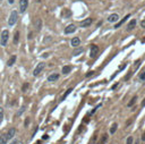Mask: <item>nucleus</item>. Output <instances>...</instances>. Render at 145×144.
I'll return each mask as SVG.
<instances>
[{"label":"nucleus","instance_id":"obj_1","mask_svg":"<svg viewBox=\"0 0 145 144\" xmlns=\"http://www.w3.org/2000/svg\"><path fill=\"white\" fill-rule=\"evenodd\" d=\"M8 39H9V31L8 30H4L1 33V38H0V44L2 47H6L8 43Z\"/></svg>","mask_w":145,"mask_h":144},{"label":"nucleus","instance_id":"obj_2","mask_svg":"<svg viewBox=\"0 0 145 144\" xmlns=\"http://www.w3.org/2000/svg\"><path fill=\"white\" fill-rule=\"evenodd\" d=\"M17 19H18V13L16 10H13L10 13V16H9V19H8V24L10 26H14L16 23H17Z\"/></svg>","mask_w":145,"mask_h":144},{"label":"nucleus","instance_id":"obj_3","mask_svg":"<svg viewBox=\"0 0 145 144\" xmlns=\"http://www.w3.org/2000/svg\"><path fill=\"white\" fill-rule=\"evenodd\" d=\"M44 67H45V64H44V62H40V64H38V66L35 67V69H34V72H33V75H34V76L40 75L41 72L44 69Z\"/></svg>","mask_w":145,"mask_h":144},{"label":"nucleus","instance_id":"obj_4","mask_svg":"<svg viewBox=\"0 0 145 144\" xmlns=\"http://www.w3.org/2000/svg\"><path fill=\"white\" fill-rule=\"evenodd\" d=\"M98 52H99V47L96 46V44H92L91 49H90V57L91 58H95Z\"/></svg>","mask_w":145,"mask_h":144},{"label":"nucleus","instance_id":"obj_5","mask_svg":"<svg viewBox=\"0 0 145 144\" xmlns=\"http://www.w3.org/2000/svg\"><path fill=\"white\" fill-rule=\"evenodd\" d=\"M15 134H16V128L15 127H12V128H9L8 129V132H7L6 134V138H7V141H10L12 138L15 136Z\"/></svg>","mask_w":145,"mask_h":144},{"label":"nucleus","instance_id":"obj_6","mask_svg":"<svg viewBox=\"0 0 145 144\" xmlns=\"http://www.w3.org/2000/svg\"><path fill=\"white\" fill-rule=\"evenodd\" d=\"M28 7V0H19V10L20 13H24Z\"/></svg>","mask_w":145,"mask_h":144},{"label":"nucleus","instance_id":"obj_7","mask_svg":"<svg viewBox=\"0 0 145 144\" xmlns=\"http://www.w3.org/2000/svg\"><path fill=\"white\" fill-rule=\"evenodd\" d=\"M75 31H76V26L74 24H70V25H68V26L65 28V33L66 34H71V33H74Z\"/></svg>","mask_w":145,"mask_h":144},{"label":"nucleus","instance_id":"obj_8","mask_svg":"<svg viewBox=\"0 0 145 144\" xmlns=\"http://www.w3.org/2000/svg\"><path fill=\"white\" fill-rule=\"evenodd\" d=\"M92 22H93L92 18H86V19H84V20L81 22V26L82 27H87V26H90V25L92 24Z\"/></svg>","mask_w":145,"mask_h":144},{"label":"nucleus","instance_id":"obj_9","mask_svg":"<svg viewBox=\"0 0 145 144\" xmlns=\"http://www.w3.org/2000/svg\"><path fill=\"white\" fill-rule=\"evenodd\" d=\"M119 18V16H118V14H111L109 17H108V22H110V23H114V22H117Z\"/></svg>","mask_w":145,"mask_h":144},{"label":"nucleus","instance_id":"obj_10","mask_svg":"<svg viewBox=\"0 0 145 144\" xmlns=\"http://www.w3.org/2000/svg\"><path fill=\"white\" fill-rule=\"evenodd\" d=\"M58 78H59V75L57 73H53V74H51L50 76L48 77V81L49 82H56V81H58Z\"/></svg>","mask_w":145,"mask_h":144},{"label":"nucleus","instance_id":"obj_11","mask_svg":"<svg viewBox=\"0 0 145 144\" xmlns=\"http://www.w3.org/2000/svg\"><path fill=\"white\" fill-rule=\"evenodd\" d=\"M135 26H136V19H132L127 25V31H132Z\"/></svg>","mask_w":145,"mask_h":144},{"label":"nucleus","instance_id":"obj_12","mask_svg":"<svg viewBox=\"0 0 145 144\" xmlns=\"http://www.w3.org/2000/svg\"><path fill=\"white\" fill-rule=\"evenodd\" d=\"M71 46L74 47V48H77V47L81 44V40H79V38H74V39L71 40Z\"/></svg>","mask_w":145,"mask_h":144},{"label":"nucleus","instance_id":"obj_13","mask_svg":"<svg viewBox=\"0 0 145 144\" xmlns=\"http://www.w3.org/2000/svg\"><path fill=\"white\" fill-rule=\"evenodd\" d=\"M129 17H130V14H128V15H126V16H125V17H124V18H122V19L120 20L119 23H118V24H117V25H116V28H118V27H120L121 26V25H122V24H124V23H125V22H126L127 20V18H129Z\"/></svg>","mask_w":145,"mask_h":144},{"label":"nucleus","instance_id":"obj_14","mask_svg":"<svg viewBox=\"0 0 145 144\" xmlns=\"http://www.w3.org/2000/svg\"><path fill=\"white\" fill-rule=\"evenodd\" d=\"M15 61H16V56H12L10 58L8 59V61H7V65L9 66V67H12V66L15 64Z\"/></svg>","mask_w":145,"mask_h":144},{"label":"nucleus","instance_id":"obj_15","mask_svg":"<svg viewBox=\"0 0 145 144\" xmlns=\"http://www.w3.org/2000/svg\"><path fill=\"white\" fill-rule=\"evenodd\" d=\"M70 70H71V67H70V66H63V75L69 74Z\"/></svg>","mask_w":145,"mask_h":144},{"label":"nucleus","instance_id":"obj_16","mask_svg":"<svg viewBox=\"0 0 145 144\" xmlns=\"http://www.w3.org/2000/svg\"><path fill=\"white\" fill-rule=\"evenodd\" d=\"M35 27H36V31H40L41 30V27H42V20L38 18V19L35 20Z\"/></svg>","mask_w":145,"mask_h":144},{"label":"nucleus","instance_id":"obj_17","mask_svg":"<svg viewBox=\"0 0 145 144\" xmlns=\"http://www.w3.org/2000/svg\"><path fill=\"white\" fill-rule=\"evenodd\" d=\"M71 91H73V89H68V90L66 91V93H65V94H63V97H61V99H60V100H61V101H63V100H65V99L67 98V97L69 95L70 93H71Z\"/></svg>","mask_w":145,"mask_h":144},{"label":"nucleus","instance_id":"obj_18","mask_svg":"<svg viewBox=\"0 0 145 144\" xmlns=\"http://www.w3.org/2000/svg\"><path fill=\"white\" fill-rule=\"evenodd\" d=\"M18 41H19V32L18 31H16V32H15V36H14V43L17 44Z\"/></svg>","mask_w":145,"mask_h":144},{"label":"nucleus","instance_id":"obj_19","mask_svg":"<svg viewBox=\"0 0 145 144\" xmlns=\"http://www.w3.org/2000/svg\"><path fill=\"white\" fill-rule=\"evenodd\" d=\"M136 100H137V97H133L132 98V100H130V101H129V102H128V107H129V108H130V107H133V105H135V102H136Z\"/></svg>","mask_w":145,"mask_h":144},{"label":"nucleus","instance_id":"obj_20","mask_svg":"<svg viewBox=\"0 0 145 144\" xmlns=\"http://www.w3.org/2000/svg\"><path fill=\"white\" fill-rule=\"evenodd\" d=\"M117 128H118V125L116 124V123H114L112 126H111V128H110V133H111V134H114L116 131H117Z\"/></svg>","mask_w":145,"mask_h":144},{"label":"nucleus","instance_id":"obj_21","mask_svg":"<svg viewBox=\"0 0 145 144\" xmlns=\"http://www.w3.org/2000/svg\"><path fill=\"white\" fill-rule=\"evenodd\" d=\"M107 138H108V135H107V134H103V135H102V137H101V140L99 141V144H104L106 142H107Z\"/></svg>","mask_w":145,"mask_h":144},{"label":"nucleus","instance_id":"obj_22","mask_svg":"<svg viewBox=\"0 0 145 144\" xmlns=\"http://www.w3.org/2000/svg\"><path fill=\"white\" fill-rule=\"evenodd\" d=\"M83 50H84L83 48H77V49H76L75 51L73 52V56H78L79 53H82V52H83Z\"/></svg>","mask_w":145,"mask_h":144},{"label":"nucleus","instance_id":"obj_23","mask_svg":"<svg viewBox=\"0 0 145 144\" xmlns=\"http://www.w3.org/2000/svg\"><path fill=\"white\" fill-rule=\"evenodd\" d=\"M8 141L6 138V135H0V144H6Z\"/></svg>","mask_w":145,"mask_h":144},{"label":"nucleus","instance_id":"obj_24","mask_svg":"<svg viewBox=\"0 0 145 144\" xmlns=\"http://www.w3.org/2000/svg\"><path fill=\"white\" fill-rule=\"evenodd\" d=\"M4 117H5V112H4V109L0 107V124L2 123V120H4Z\"/></svg>","mask_w":145,"mask_h":144},{"label":"nucleus","instance_id":"obj_25","mask_svg":"<svg viewBox=\"0 0 145 144\" xmlns=\"http://www.w3.org/2000/svg\"><path fill=\"white\" fill-rule=\"evenodd\" d=\"M133 142H134V138H133V136H129V137L127 138L126 144H133Z\"/></svg>","mask_w":145,"mask_h":144},{"label":"nucleus","instance_id":"obj_26","mask_svg":"<svg viewBox=\"0 0 145 144\" xmlns=\"http://www.w3.org/2000/svg\"><path fill=\"white\" fill-rule=\"evenodd\" d=\"M63 16H70V12H68V10H63Z\"/></svg>","mask_w":145,"mask_h":144},{"label":"nucleus","instance_id":"obj_27","mask_svg":"<svg viewBox=\"0 0 145 144\" xmlns=\"http://www.w3.org/2000/svg\"><path fill=\"white\" fill-rule=\"evenodd\" d=\"M139 78L142 79V81H144V79H145V70H144L143 73H142L141 75H139Z\"/></svg>","mask_w":145,"mask_h":144},{"label":"nucleus","instance_id":"obj_28","mask_svg":"<svg viewBox=\"0 0 145 144\" xmlns=\"http://www.w3.org/2000/svg\"><path fill=\"white\" fill-rule=\"evenodd\" d=\"M12 144H22V142H20V141H18V140H14Z\"/></svg>","mask_w":145,"mask_h":144},{"label":"nucleus","instance_id":"obj_29","mask_svg":"<svg viewBox=\"0 0 145 144\" xmlns=\"http://www.w3.org/2000/svg\"><path fill=\"white\" fill-rule=\"evenodd\" d=\"M27 87H28V83H26V84H24V86H23V89H22V90H23V91H25L26 89H27Z\"/></svg>","mask_w":145,"mask_h":144},{"label":"nucleus","instance_id":"obj_30","mask_svg":"<svg viewBox=\"0 0 145 144\" xmlns=\"http://www.w3.org/2000/svg\"><path fill=\"white\" fill-rule=\"evenodd\" d=\"M24 110H25V107H22V108H20V110H19V112H18V115H20L22 112H24Z\"/></svg>","mask_w":145,"mask_h":144},{"label":"nucleus","instance_id":"obj_31","mask_svg":"<svg viewBox=\"0 0 145 144\" xmlns=\"http://www.w3.org/2000/svg\"><path fill=\"white\" fill-rule=\"evenodd\" d=\"M141 26L144 27V28H145V19H143L142 22H141Z\"/></svg>","mask_w":145,"mask_h":144},{"label":"nucleus","instance_id":"obj_32","mask_svg":"<svg viewBox=\"0 0 145 144\" xmlns=\"http://www.w3.org/2000/svg\"><path fill=\"white\" fill-rule=\"evenodd\" d=\"M93 73H94V72H88L87 74H86V77H90V76H92V75H93Z\"/></svg>","mask_w":145,"mask_h":144},{"label":"nucleus","instance_id":"obj_33","mask_svg":"<svg viewBox=\"0 0 145 144\" xmlns=\"http://www.w3.org/2000/svg\"><path fill=\"white\" fill-rule=\"evenodd\" d=\"M43 140H48V138H49V136H48V135H43Z\"/></svg>","mask_w":145,"mask_h":144},{"label":"nucleus","instance_id":"obj_34","mask_svg":"<svg viewBox=\"0 0 145 144\" xmlns=\"http://www.w3.org/2000/svg\"><path fill=\"white\" fill-rule=\"evenodd\" d=\"M142 107H145V98H144V100L142 101Z\"/></svg>","mask_w":145,"mask_h":144},{"label":"nucleus","instance_id":"obj_35","mask_svg":"<svg viewBox=\"0 0 145 144\" xmlns=\"http://www.w3.org/2000/svg\"><path fill=\"white\" fill-rule=\"evenodd\" d=\"M14 1H15V0H8V2H9L10 5H12V4H14Z\"/></svg>","mask_w":145,"mask_h":144},{"label":"nucleus","instance_id":"obj_36","mask_svg":"<svg viewBox=\"0 0 145 144\" xmlns=\"http://www.w3.org/2000/svg\"><path fill=\"white\" fill-rule=\"evenodd\" d=\"M125 68V65H122V66H120V68H119V70H121V69H124Z\"/></svg>","mask_w":145,"mask_h":144},{"label":"nucleus","instance_id":"obj_37","mask_svg":"<svg viewBox=\"0 0 145 144\" xmlns=\"http://www.w3.org/2000/svg\"><path fill=\"white\" fill-rule=\"evenodd\" d=\"M142 140H143V141H145V134H143V136H142Z\"/></svg>","mask_w":145,"mask_h":144},{"label":"nucleus","instance_id":"obj_38","mask_svg":"<svg viewBox=\"0 0 145 144\" xmlns=\"http://www.w3.org/2000/svg\"><path fill=\"white\" fill-rule=\"evenodd\" d=\"M135 144H139V141H138V140H136V142H135Z\"/></svg>","mask_w":145,"mask_h":144},{"label":"nucleus","instance_id":"obj_39","mask_svg":"<svg viewBox=\"0 0 145 144\" xmlns=\"http://www.w3.org/2000/svg\"><path fill=\"white\" fill-rule=\"evenodd\" d=\"M35 144H41V142H40V141H39V142H36V143Z\"/></svg>","mask_w":145,"mask_h":144},{"label":"nucleus","instance_id":"obj_40","mask_svg":"<svg viewBox=\"0 0 145 144\" xmlns=\"http://www.w3.org/2000/svg\"><path fill=\"white\" fill-rule=\"evenodd\" d=\"M35 1H38V2H40V1H41V0H35Z\"/></svg>","mask_w":145,"mask_h":144},{"label":"nucleus","instance_id":"obj_41","mask_svg":"<svg viewBox=\"0 0 145 144\" xmlns=\"http://www.w3.org/2000/svg\"><path fill=\"white\" fill-rule=\"evenodd\" d=\"M98 144H99V143H98Z\"/></svg>","mask_w":145,"mask_h":144}]
</instances>
